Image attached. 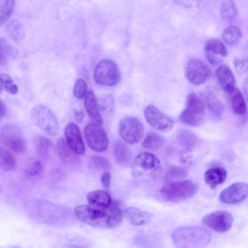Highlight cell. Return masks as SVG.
<instances>
[{
	"label": "cell",
	"mask_w": 248,
	"mask_h": 248,
	"mask_svg": "<svg viewBox=\"0 0 248 248\" xmlns=\"http://www.w3.org/2000/svg\"><path fill=\"white\" fill-rule=\"evenodd\" d=\"M89 162L90 167L92 169L97 170L107 171L110 168L109 161L106 158L100 155L92 156Z\"/></svg>",
	"instance_id": "d590c367"
},
{
	"label": "cell",
	"mask_w": 248,
	"mask_h": 248,
	"mask_svg": "<svg viewBox=\"0 0 248 248\" xmlns=\"http://www.w3.org/2000/svg\"><path fill=\"white\" fill-rule=\"evenodd\" d=\"M160 165L159 159L154 155L148 152L141 153L134 160L132 171L135 176H146L157 171Z\"/></svg>",
	"instance_id": "30bf717a"
},
{
	"label": "cell",
	"mask_w": 248,
	"mask_h": 248,
	"mask_svg": "<svg viewBox=\"0 0 248 248\" xmlns=\"http://www.w3.org/2000/svg\"><path fill=\"white\" fill-rule=\"evenodd\" d=\"M2 85L1 82V75L0 74V93L2 92Z\"/></svg>",
	"instance_id": "7dc6e473"
},
{
	"label": "cell",
	"mask_w": 248,
	"mask_h": 248,
	"mask_svg": "<svg viewBox=\"0 0 248 248\" xmlns=\"http://www.w3.org/2000/svg\"><path fill=\"white\" fill-rule=\"evenodd\" d=\"M124 214L129 222L134 226L145 225L152 219L150 213L134 207L127 208Z\"/></svg>",
	"instance_id": "44dd1931"
},
{
	"label": "cell",
	"mask_w": 248,
	"mask_h": 248,
	"mask_svg": "<svg viewBox=\"0 0 248 248\" xmlns=\"http://www.w3.org/2000/svg\"><path fill=\"white\" fill-rule=\"evenodd\" d=\"M171 238L174 245L178 248H202L209 243L211 234L203 227L181 226L172 232Z\"/></svg>",
	"instance_id": "6da1fadb"
},
{
	"label": "cell",
	"mask_w": 248,
	"mask_h": 248,
	"mask_svg": "<svg viewBox=\"0 0 248 248\" xmlns=\"http://www.w3.org/2000/svg\"><path fill=\"white\" fill-rule=\"evenodd\" d=\"M235 69L238 73L243 74L246 73L248 70V61L247 59L236 58L234 60Z\"/></svg>",
	"instance_id": "60d3db41"
},
{
	"label": "cell",
	"mask_w": 248,
	"mask_h": 248,
	"mask_svg": "<svg viewBox=\"0 0 248 248\" xmlns=\"http://www.w3.org/2000/svg\"><path fill=\"white\" fill-rule=\"evenodd\" d=\"M220 13L222 18L227 21H232L236 18L237 9L232 0H224L221 4Z\"/></svg>",
	"instance_id": "1f68e13d"
},
{
	"label": "cell",
	"mask_w": 248,
	"mask_h": 248,
	"mask_svg": "<svg viewBox=\"0 0 248 248\" xmlns=\"http://www.w3.org/2000/svg\"><path fill=\"white\" fill-rule=\"evenodd\" d=\"M198 191L197 185L189 180H176L165 184L160 193L165 200L171 202H181L193 196Z\"/></svg>",
	"instance_id": "7a4b0ae2"
},
{
	"label": "cell",
	"mask_w": 248,
	"mask_h": 248,
	"mask_svg": "<svg viewBox=\"0 0 248 248\" xmlns=\"http://www.w3.org/2000/svg\"><path fill=\"white\" fill-rule=\"evenodd\" d=\"M86 198L89 204L97 209L107 208L112 202L108 192L104 190L91 191L88 193Z\"/></svg>",
	"instance_id": "d6986e66"
},
{
	"label": "cell",
	"mask_w": 248,
	"mask_h": 248,
	"mask_svg": "<svg viewBox=\"0 0 248 248\" xmlns=\"http://www.w3.org/2000/svg\"><path fill=\"white\" fill-rule=\"evenodd\" d=\"M204 51L208 62L213 65L221 63L228 54L226 46L217 39H209L205 43Z\"/></svg>",
	"instance_id": "9a60e30c"
},
{
	"label": "cell",
	"mask_w": 248,
	"mask_h": 248,
	"mask_svg": "<svg viewBox=\"0 0 248 248\" xmlns=\"http://www.w3.org/2000/svg\"><path fill=\"white\" fill-rule=\"evenodd\" d=\"M165 141L164 138L161 135L155 132H151L145 137L142 145L146 149L156 150L163 146Z\"/></svg>",
	"instance_id": "4dcf8cb0"
},
{
	"label": "cell",
	"mask_w": 248,
	"mask_h": 248,
	"mask_svg": "<svg viewBox=\"0 0 248 248\" xmlns=\"http://www.w3.org/2000/svg\"><path fill=\"white\" fill-rule=\"evenodd\" d=\"M1 82L5 91L8 93L15 94L17 93V86L8 74H3L1 75Z\"/></svg>",
	"instance_id": "f35d334b"
},
{
	"label": "cell",
	"mask_w": 248,
	"mask_h": 248,
	"mask_svg": "<svg viewBox=\"0 0 248 248\" xmlns=\"http://www.w3.org/2000/svg\"><path fill=\"white\" fill-rule=\"evenodd\" d=\"M0 143L16 154L23 153L27 147L21 129L11 123L5 124L0 129Z\"/></svg>",
	"instance_id": "277c9868"
},
{
	"label": "cell",
	"mask_w": 248,
	"mask_h": 248,
	"mask_svg": "<svg viewBox=\"0 0 248 248\" xmlns=\"http://www.w3.org/2000/svg\"><path fill=\"white\" fill-rule=\"evenodd\" d=\"M84 136L87 143L93 150L101 153L108 149V139L101 125L94 123L88 124L84 129Z\"/></svg>",
	"instance_id": "9c48e42d"
},
{
	"label": "cell",
	"mask_w": 248,
	"mask_h": 248,
	"mask_svg": "<svg viewBox=\"0 0 248 248\" xmlns=\"http://www.w3.org/2000/svg\"><path fill=\"white\" fill-rule=\"evenodd\" d=\"M108 216V228H114L120 224L122 221L123 213L120 204L117 202H112L107 208Z\"/></svg>",
	"instance_id": "484cf974"
},
{
	"label": "cell",
	"mask_w": 248,
	"mask_h": 248,
	"mask_svg": "<svg viewBox=\"0 0 248 248\" xmlns=\"http://www.w3.org/2000/svg\"><path fill=\"white\" fill-rule=\"evenodd\" d=\"M6 113V107L4 103L0 100V119L2 118Z\"/></svg>",
	"instance_id": "bcb514c9"
},
{
	"label": "cell",
	"mask_w": 248,
	"mask_h": 248,
	"mask_svg": "<svg viewBox=\"0 0 248 248\" xmlns=\"http://www.w3.org/2000/svg\"><path fill=\"white\" fill-rule=\"evenodd\" d=\"M202 223L211 230L218 232L228 231L233 223V217L229 212L224 210L212 212L204 216Z\"/></svg>",
	"instance_id": "8fae6325"
},
{
	"label": "cell",
	"mask_w": 248,
	"mask_h": 248,
	"mask_svg": "<svg viewBox=\"0 0 248 248\" xmlns=\"http://www.w3.org/2000/svg\"><path fill=\"white\" fill-rule=\"evenodd\" d=\"M215 75L222 89L226 93L231 94L235 88V81L230 68L225 65H220L217 69Z\"/></svg>",
	"instance_id": "e0dca14e"
},
{
	"label": "cell",
	"mask_w": 248,
	"mask_h": 248,
	"mask_svg": "<svg viewBox=\"0 0 248 248\" xmlns=\"http://www.w3.org/2000/svg\"><path fill=\"white\" fill-rule=\"evenodd\" d=\"M84 117V112L82 109H76L74 111V117L77 123H80Z\"/></svg>",
	"instance_id": "f6af8a7d"
},
{
	"label": "cell",
	"mask_w": 248,
	"mask_h": 248,
	"mask_svg": "<svg viewBox=\"0 0 248 248\" xmlns=\"http://www.w3.org/2000/svg\"><path fill=\"white\" fill-rule=\"evenodd\" d=\"M110 180V174L108 171H104L101 176V183L102 186L106 190L109 189Z\"/></svg>",
	"instance_id": "7bdbcfd3"
},
{
	"label": "cell",
	"mask_w": 248,
	"mask_h": 248,
	"mask_svg": "<svg viewBox=\"0 0 248 248\" xmlns=\"http://www.w3.org/2000/svg\"><path fill=\"white\" fill-rule=\"evenodd\" d=\"M227 172L222 167H214L206 170L204 174L205 182L212 188H216L226 180Z\"/></svg>",
	"instance_id": "ffe728a7"
},
{
	"label": "cell",
	"mask_w": 248,
	"mask_h": 248,
	"mask_svg": "<svg viewBox=\"0 0 248 248\" xmlns=\"http://www.w3.org/2000/svg\"><path fill=\"white\" fill-rule=\"evenodd\" d=\"M6 31L8 35L13 40L19 41L25 35V30L23 24L17 19L10 20L6 25Z\"/></svg>",
	"instance_id": "f1b7e54d"
},
{
	"label": "cell",
	"mask_w": 248,
	"mask_h": 248,
	"mask_svg": "<svg viewBox=\"0 0 248 248\" xmlns=\"http://www.w3.org/2000/svg\"></svg>",
	"instance_id": "c3c4849f"
},
{
	"label": "cell",
	"mask_w": 248,
	"mask_h": 248,
	"mask_svg": "<svg viewBox=\"0 0 248 248\" xmlns=\"http://www.w3.org/2000/svg\"><path fill=\"white\" fill-rule=\"evenodd\" d=\"M66 141L71 149L78 155L85 154L86 149L80 129L74 123L68 124L64 130Z\"/></svg>",
	"instance_id": "2e32d148"
},
{
	"label": "cell",
	"mask_w": 248,
	"mask_h": 248,
	"mask_svg": "<svg viewBox=\"0 0 248 248\" xmlns=\"http://www.w3.org/2000/svg\"><path fill=\"white\" fill-rule=\"evenodd\" d=\"M217 95L216 91L211 88H207L202 93L204 103L209 111L214 116L219 118L223 111L224 106Z\"/></svg>",
	"instance_id": "ac0fdd59"
},
{
	"label": "cell",
	"mask_w": 248,
	"mask_h": 248,
	"mask_svg": "<svg viewBox=\"0 0 248 248\" xmlns=\"http://www.w3.org/2000/svg\"><path fill=\"white\" fill-rule=\"evenodd\" d=\"M231 105L233 111L238 115L244 114L247 110V105L244 96L237 88L231 93Z\"/></svg>",
	"instance_id": "83f0119b"
},
{
	"label": "cell",
	"mask_w": 248,
	"mask_h": 248,
	"mask_svg": "<svg viewBox=\"0 0 248 248\" xmlns=\"http://www.w3.org/2000/svg\"><path fill=\"white\" fill-rule=\"evenodd\" d=\"M242 34L236 27L230 26L226 28L222 34L223 41L228 46H233L237 45L240 41Z\"/></svg>",
	"instance_id": "f546056e"
},
{
	"label": "cell",
	"mask_w": 248,
	"mask_h": 248,
	"mask_svg": "<svg viewBox=\"0 0 248 248\" xmlns=\"http://www.w3.org/2000/svg\"><path fill=\"white\" fill-rule=\"evenodd\" d=\"M185 170L179 167H173L171 168L168 172L167 179L173 180L181 178L186 175Z\"/></svg>",
	"instance_id": "b9f144b4"
},
{
	"label": "cell",
	"mask_w": 248,
	"mask_h": 248,
	"mask_svg": "<svg viewBox=\"0 0 248 248\" xmlns=\"http://www.w3.org/2000/svg\"><path fill=\"white\" fill-rule=\"evenodd\" d=\"M44 165L40 160L33 161L29 163L25 168V173L30 176L41 174L44 170Z\"/></svg>",
	"instance_id": "74e56055"
},
{
	"label": "cell",
	"mask_w": 248,
	"mask_h": 248,
	"mask_svg": "<svg viewBox=\"0 0 248 248\" xmlns=\"http://www.w3.org/2000/svg\"><path fill=\"white\" fill-rule=\"evenodd\" d=\"M94 79L100 85L114 86L121 81V74L117 63L112 60L103 59L96 65Z\"/></svg>",
	"instance_id": "5b68a950"
},
{
	"label": "cell",
	"mask_w": 248,
	"mask_h": 248,
	"mask_svg": "<svg viewBox=\"0 0 248 248\" xmlns=\"http://www.w3.org/2000/svg\"><path fill=\"white\" fill-rule=\"evenodd\" d=\"M119 132L125 142L133 144L139 142L142 138L144 127L142 123L138 118L127 116L120 122Z\"/></svg>",
	"instance_id": "ba28073f"
},
{
	"label": "cell",
	"mask_w": 248,
	"mask_h": 248,
	"mask_svg": "<svg viewBox=\"0 0 248 248\" xmlns=\"http://www.w3.org/2000/svg\"><path fill=\"white\" fill-rule=\"evenodd\" d=\"M144 115L147 123L159 131L168 132L171 130L173 127V121L152 105H148L145 108Z\"/></svg>",
	"instance_id": "7c38bea8"
},
{
	"label": "cell",
	"mask_w": 248,
	"mask_h": 248,
	"mask_svg": "<svg viewBox=\"0 0 248 248\" xmlns=\"http://www.w3.org/2000/svg\"><path fill=\"white\" fill-rule=\"evenodd\" d=\"M16 166V158L11 151L0 146V169L3 171H10Z\"/></svg>",
	"instance_id": "4316f807"
},
{
	"label": "cell",
	"mask_w": 248,
	"mask_h": 248,
	"mask_svg": "<svg viewBox=\"0 0 248 248\" xmlns=\"http://www.w3.org/2000/svg\"><path fill=\"white\" fill-rule=\"evenodd\" d=\"M15 5V0H0V26L9 19Z\"/></svg>",
	"instance_id": "e575fe53"
},
{
	"label": "cell",
	"mask_w": 248,
	"mask_h": 248,
	"mask_svg": "<svg viewBox=\"0 0 248 248\" xmlns=\"http://www.w3.org/2000/svg\"><path fill=\"white\" fill-rule=\"evenodd\" d=\"M114 153L117 162L122 165H127L132 160L131 151L125 144L121 141H118L115 143Z\"/></svg>",
	"instance_id": "d4e9b609"
},
{
	"label": "cell",
	"mask_w": 248,
	"mask_h": 248,
	"mask_svg": "<svg viewBox=\"0 0 248 248\" xmlns=\"http://www.w3.org/2000/svg\"><path fill=\"white\" fill-rule=\"evenodd\" d=\"M56 149L60 158L63 162L73 165L79 162L78 155L71 149L63 138H61L58 140Z\"/></svg>",
	"instance_id": "7402d4cb"
},
{
	"label": "cell",
	"mask_w": 248,
	"mask_h": 248,
	"mask_svg": "<svg viewBox=\"0 0 248 248\" xmlns=\"http://www.w3.org/2000/svg\"><path fill=\"white\" fill-rule=\"evenodd\" d=\"M84 106L88 116L93 123L102 125V117L98 109L96 100L93 91L89 92L85 95Z\"/></svg>",
	"instance_id": "603a6c76"
},
{
	"label": "cell",
	"mask_w": 248,
	"mask_h": 248,
	"mask_svg": "<svg viewBox=\"0 0 248 248\" xmlns=\"http://www.w3.org/2000/svg\"><path fill=\"white\" fill-rule=\"evenodd\" d=\"M33 143L37 154L43 157H48L54 147V144L50 139L41 135L34 137Z\"/></svg>",
	"instance_id": "cb8c5ba5"
},
{
	"label": "cell",
	"mask_w": 248,
	"mask_h": 248,
	"mask_svg": "<svg viewBox=\"0 0 248 248\" xmlns=\"http://www.w3.org/2000/svg\"><path fill=\"white\" fill-rule=\"evenodd\" d=\"M76 217L83 222L98 228H108V217L107 208L97 209L90 205H79L75 207Z\"/></svg>",
	"instance_id": "8992f818"
},
{
	"label": "cell",
	"mask_w": 248,
	"mask_h": 248,
	"mask_svg": "<svg viewBox=\"0 0 248 248\" xmlns=\"http://www.w3.org/2000/svg\"><path fill=\"white\" fill-rule=\"evenodd\" d=\"M87 85L86 81L82 78L78 79L75 82L73 94L78 99L83 98L87 94Z\"/></svg>",
	"instance_id": "ab89813d"
},
{
	"label": "cell",
	"mask_w": 248,
	"mask_h": 248,
	"mask_svg": "<svg viewBox=\"0 0 248 248\" xmlns=\"http://www.w3.org/2000/svg\"><path fill=\"white\" fill-rule=\"evenodd\" d=\"M178 140L180 143L184 146L186 148L191 149L195 145L197 137L192 131L183 130L178 135Z\"/></svg>",
	"instance_id": "8d00e7d4"
},
{
	"label": "cell",
	"mask_w": 248,
	"mask_h": 248,
	"mask_svg": "<svg viewBox=\"0 0 248 248\" xmlns=\"http://www.w3.org/2000/svg\"><path fill=\"white\" fill-rule=\"evenodd\" d=\"M31 117L34 124L50 135L57 134L59 122L54 114L46 107L39 105L31 110Z\"/></svg>",
	"instance_id": "52a82bcc"
},
{
	"label": "cell",
	"mask_w": 248,
	"mask_h": 248,
	"mask_svg": "<svg viewBox=\"0 0 248 248\" xmlns=\"http://www.w3.org/2000/svg\"><path fill=\"white\" fill-rule=\"evenodd\" d=\"M186 75L192 84L199 85L206 81L211 76V70L208 66L199 60L191 61L187 65Z\"/></svg>",
	"instance_id": "5bb4252c"
},
{
	"label": "cell",
	"mask_w": 248,
	"mask_h": 248,
	"mask_svg": "<svg viewBox=\"0 0 248 248\" xmlns=\"http://www.w3.org/2000/svg\"><path fill=\"white\" fill-rule=\"evenodd\" d=\"M192 155L191 149L185 148L181 153V159L182 162L186 163V162L191 159L192 157Z\"/></svg>",
	"instance_id": "ee69618b"
},
{
	"label": "cell",
	"mask_w": 248,
	"mask_h": 248,
	"mask_svg": "<svg viewBox=\"0 0 248 248\" xmlns=\"http://www.w3.org/2000/svg\"><path fill=\"white\" fill-rule=\"evenodd\" d=\"M205 105L202 99L192 93L187 97L186 107L180 116L181 121L190 126H196L203 121L205 116Z\"/></svg>",
	"instance_id": "3957f363"
},
{
	"label": "cell",
	"mask_w": 248,
	"mask_h": 248,
	"mask_svg": "<svg viewBox=\"0 0 248 248\" xmlns=\"http://www.w3.org/2000/svg\"><path fill=\"white\" fill-rule=\"evenodd\" d=\"M248 186L245 183H235L221 192L219 199L221 202L230 204L238 203L248 196Z\"/></svg>",
	"instance_id": "4fadbf2b"
},
{
	"label": "cell",
	"mask_w": 248,
	"mask_h": 248,
	"mask_svg": "<svg viewBox=\"0 0 248 248\" xmlns=\"http://www.w3.org/2000/svg\"><path fill=\"white\" fill-rule=\"evenodd\" d=\"M98 109L105 114L111 112L114 108V101L110 94H103L96 99Z\"/></svg>",
	"instance_id": "836d02e7"
},
{
	"label": "cell",
	"mask_w": 248,
	"mask_h": 248,
	"mask_svg": "<svg viewBox=\"0 0 248 248\" xmlns=\"http://www.w3.org/2000/svg\"><path fill=\"white\" fill-rule=\"evenodd\" d=\"M15 53V48L4 38L0 37V65L6 64Z\"/></svg>",
	"instance_id": "d6a6232c"
}]
</instances>
